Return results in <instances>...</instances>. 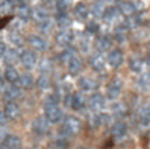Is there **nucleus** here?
<instances>
[{
  "mask_svg": "<svg viewBox=\"0 0 150 149\" xmlns=\"http://www.w3.org/2000/svg\"><path fill=\"white\" fill-rule=\"evenodd\" d=\"M79 131H81V120H79L77 117H67L64 122H62V125H61L59 128V135H62V137H73L76 135Z\"/></svg>",
  "mask_w": 150,
  "mask_h": 149,
  "instance_id": "nucleus-1",
  "label": "nucleus"
},
{
  "mask_svg": "<svg viewBox=\"0 0 150 149\" xmlns=\"http://www.w3.org/2000/svg\"><path fill=\"white\" fill-rule=\"evenodd\" d=\"M44 117H46L50 123H59V122H62L64 114H62V110H61L58 105L46 103L44 105Z\"/></svg>",
  "mask_w": 150,
  "mask_h": 149,
  "instance_id": "nucleus-2",
  "label": "nucleus"
},
{
  "mask_svg": "<svg viewBox=\"0 0 150 149\" xmlns=\"http://www.w3.org/2000/svg\"><path fill=\"white\" fill-rule=\"evenodd\" d=\"M17 49H18L20 63L23 64L24 68H33L38 64V56L33 50H26V49H21V47H17Z\"/></svg>",
  "mask_w": 150,
  "mask_h": 149,
  "instance_id": "nucleus-3",
  "label": "nucleus"
},
{
  "mask_svg": "<svg viewBox=\"0 0 150 149\" xmlns=\"http://www.w3.org/2000/svg\"><path fill=\"white\" fill-rule=\"evenodd\" d=\"M74 34L73 31H70V29H61V32L56 34V43L61 46V47H70L73 44V41H74Z\"/></svg>",
  "mask_w": 150,
  "mask_h": 149,
  "instance_id": "nucleus-4",
  "label": "nucleus"
},
{
  "mask_svg": "<svg viewBox=\"0 0 150 149\" xmlns=\"http://www.w3.org/2000/svg\"><path fill=\"white\" fill-rule=\"evenodd\" d=\"M32 129H33V133L38 134V135H46V134H49V131H50V122L44 116H40V117H37L33 120Z\"/></svg>",
  "mask_w": 150,
  "mask_h": 149,
  "instance_id": "nucleus-5",
  "label": "nucleus"
},
{
  "mask_svg": "<svg viewBox=\"0 0 150 149\" xmlns=\"http://www.w3.org/2000/svg\"><path fill=\"white\" fill-rule=\"evenodd\" d=\"M70 107L74 111H82L88 107V99L83 96V93H73L70 99Z\"/></svg>",
  "mask_w": 150,
  "mask_h": 149,
  "instance_id": "nucleus-6",
  "label": "nucleus"
},
{
  "mask_svg": "<svg viewBox=\"0 0 150 149\" xmlns=\"http://www.w3.org/2000/svg\"><path fill=\"white\" fill-rule=\"evenodd\" d=\"M90 66L94 72H105V67H106V59L102 55V52H96L90 56Z\"/></svg>",
  "mask_w": 150,
  "mask_h": 149,
  "instance_id": "nucleus-7",
  "label": "nucleus"
},
{
  "mask_svg": "<svg viewBox=\"0 0 150 149\" xmlns=\"http://www.w3.org/2000/svg\"><path fill=\"white\" fill-rule=\"evenodd\" d=\"M77 87L79 90L83 91V93H93L97 90V87H99V84H97V81L91 79V78H79L77 79Z\"/></svg>",
  "mask_w": 150,
  "mask_h": 149,
  "instance_id": "nucleus-8",
  "label": "nucleus"
},
{
  "mask_svg": "<svg viewBox=\"0 0 150 149\" xmlns=\"http://www.w3.org/2000/svg\"><path fill=\"white\" fill-rule=\"evenodd\" d=\"M121 88H123V82L120 78H115V79H112L108 85V88H106V96L109 99H117L120 93H121Z\"/></svg>",
  "mask_w": 150,
  "mask_h": 149,
  "instance_id": "nucleus-9",
  "label": "nucleus"
},
{
  "mask_svg": "<svg viewBox=\"0 0 150 149\" xmlns=\"http://www.w3.org/2000/svg\"><path fill=\"white\" fill-rule=\"evenodd\" d=\"M88 107H90V110H93L94 113H99L105 107V98L100 93H93L90 98H88Z\"/></svg>",
  "mask_w": 150,
  "mask_h": 149,
  "instance_id": "nucleus-10",
  "label": "nucleus"
},
{
  "mask_svg": "<svg viewBox=\"0 0 150 149\" xmlns=\"http://www.w3.org/2000/svg\"><path fill=\"white\" fill-rule=\"evenodd\" d=\"M112 137L115 142H121V140H125L126 135H127V126L125 122H117V123H114L112 126Z\"/></svg>",
  "mask_w": 150,
  "mask_h": 149,
  "instance_id": "nucleus-11",
  "label": "nucleus"
},
{
  "mask_svg": "<svg viewBox=\"0 0 150 149\" xmlns=\"http://www.w3.org/2000/svg\"><path fill=\"white\" fill-rule=\"evenodd\" d=\"M123 52L120 50V49H114V50H111L109 53H108V56H106V61H108V64L111 66V67H114V68H118L121 64H123Z\"/></svg>",
  "mask_w": 150,
  "mask_h": 149,
  "instance_id": "nucleus-12",
  "label": "nucleus"
},
{
  "mask_svg": "<svg viewBox=\"0 0 150 149\" xmlns=\"http://www.w3.org/2000/svg\"><path fill=\"white\" fill-rule=\"evenodd\" d=\"M3 96L8 101H17L21 96V88L17 87V84H8L3 87Z\"/></svg>",
  "mask_w": 150,
  "mask_h": 149,
  "instance_id": "nucleus-13",
  "label": "nucleus"
},
{
  "mask_svg": "<svg viewBox=\"0 0 150 149\" xmlns=\"http://www.w3.org/2000/svg\"><path fill=\"white\" fill-rule=\"evenodd\" d=\"M5 114L8 117V120H14L20 116V107L15 101H8V103L5 105Z\"/></svg>",
  "mask_w": 150,
  "mask_h": 149,
  "instance_id": "nucleus-14",
  "label": "nucleus"
},
{
  "mask_svg": "<svg viewBox=\"0 0 150 149\" xmlns=\"http://www.w3.org/2000/svg\"><path fill=\"white\" fill-rule=\"evenodd\" d=\"M29 44L38 52H46L47 47H49L46 38H42L41 35H32V37L29 38Z\"/></svg>",
  "mask_w": 150,
  "mask_h": 149,
  "instance_id": "nucleus-15",
  "label": "nucleus"
},
{
  "mask_svg": "<svg viewBox=\"0 0 150 149\" xmlns=\"http://www.w3.org/2000/svg\"><path fill=\"white\" fill-rule=\"evenodd\" d=\"M82 67H83V64H82V59L79 58L77 55L76 56H73L71 58V61L67 64V68H68V73L70 75H73V76H77L79 73L82 72Z\"/></svg>",
  "mask_w": 150,
  "mask_h": 149,
  "instance_id": "nucleus-16",
  "label": "nucleus"
},
{
  "mask_svg": "<svg viewBox=\"0 0 150 149\" xmlns=\"http://www.w3.org/2000/svg\"><path fill=\"white\" fill-rule=\"evenodd\" d=\"M112 44V38L109 37V35L103 34V35H99L96 40V47H97V52H105L108 50Z\"/></svg>",
  "mask_w": 150,
  "mask_h": 149,
  "instance_id": "nucleus-17",
  "label": "nucleus"
},
{
  "mask_svg": "<svg viewBox=\"0 0 150 149\" xmlns=\"http://www.w3.org/2000/svg\"><path fill=\"white\" fill-rule=\"evenodd\" d=\"M3 78L8 84H17L18 82V72H17V68H14V66H8L5 68V73H3Z\"/></svg>",
  "mask_w": 150,
  "mask_h": 149,
  "instance_id": "nucleus-18",
  "label": "nucleus"
},
{
  "mask_svg": "<svg viewBox=\"0 0 150 149\" xmlns=\"http://www.w3.org/2000/svg\"><path fill=\"white\" fill-rule=\"evenodd\" d=\"M33 11L30 9L29 5H17V17L21 21H28L29 19H32Z\"/></svg>",
  "mask_w": 150,
  "mask_h": 149,
  "instance_id": "nucleus-19",
  "label": "nucleus"
},
{
  "mask_svg": "<svg viewBox=\"0 0 150 149\" xmlns=\"http://www.w3.org/2000/svg\"><path fill=\"white\" fill-rule=\"evenodd\" d=\"M3 59H5V64H6V66H14L17 61L20 59V56H18V49H6Z\"/></svg>",
  "mask_w": 150,
  "mask_h": 149,
  "instance_id": "nucleus-20",
  "label": "nucleus"
},
{
  "mask_svg": "<svg viewBox=\"0 0 150 149\" xmlns=\"http://www.w3.org/2000/svg\"><path fill=\"white\" fill-rule=\"evenodd\" d=\"M137 9H138L137 5H135V3H132V2H121V3H120V6H118L120 14L126 15V17L134 15V14L137 12Z\"/></svg>",
  "mask_w": 150,
  "mask_h": 149,
  "instance_id": "nucleus-21",
  "label": "nucleus"
},
{
  "mask_svg": "<svg viewBox=\"0 0 150 149\" xmlns=\"http://www.w3.org/2000/svg\"><path fill=\"white\" fill-rule=\"evenodd\" d=\"M17 84L20 85V88L28 90V88H30V87H33L35 79H33V76H32L30 73H23V75H20L18 82H17Z\"/></svg>",
  "mask_w": 150,
  "mask_h": 149,
  "instance_id": "nucleus-22",
  "label": "nucleus"
},
{
  "mask_svg": "<svg viewBox=\"0 0 150 149\" xmlns=\"http://www.w3.org/2000/svg\"><path fill=\"white\" fill-rule=\"evenodd\" d=\"M3 145H5L6 148H9V149H20L21 140H20V137H17V135H14V134H8L6 138L3 140Z\"/></svg>",
  "mask_w": 150,
  "mask_h": 149,
  "instance_id": "nucleus-23",
  "label": "nucleus"
},
{
  "mask_svg": "<svg viewBox=\"0 0 150 149\" xmlns=\"http://www.w3.org/2000/svg\"><path fill=\"white\" fill-rule=\"evenodd\" d=\"M88 14H90V9H88V6L85 3H77L74 6V17L77 20H86Z\"/></svg>",
  "mask_w": 150,
  "mask_h": 149,
  "instance_id": "nucleus-24",
  "label": "nucleus"
},
{
  "mask_svg": "<svg viewBox=\"0 0 150 149\" xmlns=\"http://www.w3.org/2000/svg\"><path fill=\"white\" fill-rule=\"evenodd\" d=\"M76 55H77V53H76V50H74L71 46H70V47H65V49L59 53V59H61V63H62V64L67 66L70 61H71V58L76 56Z\"/></svg>",
  "mask_w": 150,
  "mask_h": 149,
  "instance_id": "nucleus-25",
  "label": "nucleus"
},
{
  "mask_svg": "<svg viewBox=\"0 0 150 149\" xmlns=\"http://www.w3.org/2000/svg\"><path fill=\"white\" fill-rule=\"evenodd\" d=\"M139 126L141 128H150V107H146L139 113Z\"/></svg>",
  "mask_w": 150,
  "mask_h": 149,
  "instance_id": "nucleus-26",
  "label": "nucleus"
},
{
  "mask_svg": "<svg viewBox=\"0 0 150 149\" xmlns=\"http://www.w3.org/2000/svg\"><path fill=\"white\" fill-rule=\"evenodd\" d=\"M118 15H120V11H118V8L115 6H109L105 9L103 12V19L106 20V21H114V20H117L118 19Z\"/></svg>",
  "mask_w": 150,
  "mask_h": 149,
  "instance_id": "nucleus-27",
  "label": "nucleus"
},
{
  "mask_svg": "<svg viewBox=\"0 0 150 149\" xmlns=\"http://www.w3.org/2000/svg\"><path fill=\"white\" fill-rule=\"evenodd\" d=\"M32 17H33V19L37 20L38 23H41V21L49 20V19H50V14H49V11L46 9V8H37V9L33 11Z\"/></svg>",
  "mask_w": 150,
  "mask_h": 149,
  "instance_id": "nucleus-28",
  "label": "nucleus"
},
{
  "mask_svg": "<svg viewBox=\"0 0 150 149\" xmlns=\"http://www.w3.org/2000/svg\"><path fill=\"white\" fill-rule=\"evenodd\" d=\"M56 24L59 26L61 29H68V26L71 24V20L67 12H62V14H56Z\"/></svg>",
  "mask_w": 150,
  "mask_h": 149,
  "instance_id": "nucleus-29",
  "label": "nucleus"
},
{
  "mask_svg": "<svg viewBox=\"0 0 150 149\" xmlns=\"http://www.w3.org/2000/svg\"><path fill=\"white\" fill-rule=\"evenodd\" d=\"M139 24H141V17H138V15H129L125 20V23H123V26L126 29H135Z\"/></svg>",
  "mask_w": 150,
  "mask_h": 149,
  "instance_id": "nucleus-30",
  "label": "nucleus"
},
{
  "mask_svg": "<svg viewBox=\"0 0 150 149\" xmlns=\"http://www.w3.org/2000/svg\"><path fill=\"white\" fill-rule=\"evenodd\" d=\"M105 5H103V2H94L93 5H91V8H90V12L94 15V17H97V19H100V17H103V12H105Z\"/></svg>",
  "mask_w": 150,
  "mask_h": 149,
  "instance_id": "nucleus-31",
  "label": "nucleus"
},
{
  "mask_svg": "<svg viewBox=\"0 0 150 149\" xmlns=\"http://www.w3.org/2000/svg\"><path fill=\"white\" fill-rule=\"evenodd\" d=\"M143 67H144V63H143V59H139V58H132L129 61V68L132 70L134 73H143Z\"/></svg>",
  "mask_w": 150,
  "mask_h": 149,
  "instance_id": "nucleus-32",
  "label": "nucleus"
},
{
  "mask_svg": "<svg viewBox=\"0 0 150 149\" xmlns=\"http://www.w3.org/2000/svg\"><path fill=\"white\" fill-rule=\"evenodd\" d=\"M38 70H40V75H50L52 72V61L47 58H42L38 64Z\"/></svg>",
  "mask_w": 150,
  "mask_h": 149,
  "instance_id": "nucleus-33",
  "label": "nucleus"
},
{
  "mask_svg": "<svg viewBox=\"0 0 150 149\" xmlns=\"http://www.w3.org/2000/svg\"><path fill=\"white\" fill-rule=\"evenodd\" d=\"M77 47L81 49L82 52H85V53L90 52V38H88V34L86 35H81V37L77 38Z\"/></svg>",
  "mask_w": 150,
  "mask_h": 149,
  "instance_id": "nucleus-34",
  "label": "nucleus"
},
{
  "mask_svg": "<svg viewBox=\"0 0 150 149\" xmlns=\"http://www.w3.org/2000/svg\"><path fill=\"white\" fill-rule=\"evenodd\" d=\"M9 41L12 43L15 47H21V46L24 44V38L21 37V34L17 32V31H12V32L9 34Z\"/></svg>",
  "mask_w": 150,
  "mask_h": 149,
  "instance_id": "nucleus-35",
  "label": "nucleus"
},
{
  "mask_svg": "<svg viewBox=\"0 0 150 149\" xmlns=\"http://www.w3.org/2000/svg\"><path fill=\"white\" fill-rule=\"evenodd\" d=\"M126 28L123 24H120V26H117L115 28V31H114V40L115 41H118V43H123L126 40Z\"/></svg>",
  "mask_w": 150,
  "mask_h": 149,
  "instance_id": "nucleus-36",
  "label": "nucleus"
},
{
  "mask_svg": "<svg viewBox=\"0 0 150 149\" xmlns=\"http://www.w3.org/2000/svg\"><path fill=\"white\" fill-rule=\"evenodd\" d=\"M15 8L14 0H0V12H11Z\"/></svg>",
  "mask_w": 150,
  "mask_h": 149,
  "instance_id": "nucleus-37",
  "label": "nucleus"
},
{
  "mask_svg": "<svg viewBox=\"0 0 150 149\" xmlns=\"http://www.w3.org/2000/svg\"><path fill=\"white\" fill-rule=\"evenodd\" d=\"M37 85L41 90H46L50 87V75H40V78L37 79Z\"/></svg>",
  "mask_w": 150,
  "mask_h": 149,
  "instance_id": "nucleus-38",
  "label": "nucleus"
},
{
  "mask_svg": "<svg viewBox=\"0 0 150 149\" xmlns=\"http://www.w3.org/2000/svg\"><path fill=\"white\" fill-rule=\"evenodd\" d=\"M67 146H68V138L59 135L53 142V145H52V149H65Z\"/></svg>",
  "mask_w": 150,
  "mask_h": 149,
  "instance_id": "nucleus-39",
  "label": "nucleus"
},
{
  "mask_svg": "<svg viewBox=\"0 0 150 149\" xmlns=\"http://www.w3.org/2000/svg\"><path fill=\"white\" fill-rule=\"evenodd\" d=\"M70 0H56L55 2V9H56V14H62V12H67L68 9V3Z\"/></svg>",
  "mask_w": 150,
  "mask_h": 149,
  "instance_id": "nucleus-40",
  "label": "nucleus"
},
{
  "mask_svg": "<svg viewBox=\"0 0 150 149\" xmlns=\"http://www.w3.org/2000/svg\"><path fill=\"white\" fill-rule=\"evenodd\" d=\"M112 113L115 117H123L126 114V107L125 103H114L112 105Z\"/></svg>",
  "mask_w": 150,
  "mask_h": 149,
  "instance_id": "nucleus-41",
  "label": "nucleus"
},
{
  "mask_svg": "<svg viewBox=\"0 0 150 149\" xmlns=\"http://www.w3.org/2000/svg\"><path fill=\"white\" fill-rule=\"evenodd\" d=\"M138 85L141 88H147L150 85V73H141V76L138 78Z\"/></svg>",
  "mask_w": 150,
  "mask_h": 149,
  "instance_id": "nucleus-42",
  "label": "nucleus"
},
{
  "mask_svg": "<svg viewBox=\"0 0 150 149\" xmlns=\"http://www.w3.org/2000/svg\"><path fill=\"white\" fill-rule=\"evenodd\" d=\"M99 31H100V28L96 21H90L86 24V34L88 35H96V34H99Z\"/></svg>",
  "mask_w": 150,
  "mask_h": 149,
  "instance_id": "nucleus-43",
  "label": "nucleus"
},
{
  "mask_svg": "<svg viewBox=\"0 0 150 149\" xmlns=\"http://www.w3.org/2000/svg\"><path fill=\"white\" fill-rule=\"evenodd\" d=\"M38 26H40V31H41L42 34H49V32L52 31V21H50V19L46 20V21L38 23Z\"/></svg>",
  "mask_w": 150,
  "mask_h": 149,
  "instance_id": "nucleus-44",
  "label": "nucleus"
},
{
  "mask_svg": "<svg viewBox=\"0 0 150 149\" xmlns=\"http://www.w3.org/2000/svg\"><path fill=\"white\" fill-rule=\"evenodd\" d=\"M99 123L102 125H109L111 123V114L108 113H99Z\"/></svg>",
  "mask_w": 150,
  "mask_h": 149,
  "instance_id": "nucleus-45",
  "label": "nucleus"
},
{
  "mask_svg": "<svg viewBox=\"0 0 150 149\" xmlns=\"http://www.w3.org/2000/svg\"><path fill=\"white\" fill-rule=\"evenodd\" d=\"M11 19H12L11 15H5V17H2V19H0V29H3L5 26H8V24H9Z\"/></svg>",
  "mask_w": 150,
  "mask_h": 149,
  "instance_id": "nucleus-46",
  "label": "nucleus"
},
{
  "mask_svg": "<svg viewBox=\"0 0 150 149\" xmlns=\"http://www.w3.org/2000/svg\"><path fill=\"white\" fill-rule=\"evenodd\" d=\"M6 122H8V117H6V114H5V111H3V110H0V126L5 125Z\"/></svg>",
  "mask_w": 150,
  "mask_h": 149,
  "instance_id": "nucleus-47",
  "label": "nucleus"
},
{
  "mask_svg": "<svg viewBox=\"0 0 150 149\" xmlns=\"http://www.w3.org/2000/svg\"><path fill=\"white\" fill-rule=\"evenodd\" d=\"M5 52H6V46H5V43L0 41V61L3 59V56H5Z\"/></svg>",
  "mask_w": 150,
  "mask_h": 149,
  "instance_id": "nucleus-48",
  "label": "nucleus"
},
{
  "mask_svg": "<svg viewBox=\"0 0 150 149\" xmlns=\"http://www.w3.org/2000/svg\"><path fill=\"white\" fill-rule=\"evenodd\" d=\"M6 135H8V133H6L5 129H2V128H0V143H3V140L6 138Z\"/></svg>",
  "mask_w": 150,
  "mask_h": 149,
  "instance_id": "nucleus-49",
  "label": "nucleus"
},
{
  "mask_svg": "<svg viewBox=\"0 0 150 149\" xmlns=\"http://www.w3.org/2000/svg\"><path fill=\"white\" fill-rule=\"evenodd\" d=\"M15 2H17V5H29L30 0H15Z\"/></svg>",
  "mask_w": 150,
  "mask_h": 149,
  "instance_id": "nucleus-50",
  "label": "nucleus"
},
{
  "mask_svg": "<svg viewBox=\"0 0 150 149\" xmlns=\"http://www.w3.org/2000/svg\"><path fill=\"white\" fill-rule=\"evenodd\" d=\"M3 87H5V82H3L2 78H0V91H3Z\"/></svg>",
  "mask_w": 150,
  "mask_h": 149,
  "instance_id": "nucleus-51",
  "label": "nucleus"
},
{
  "mask_svg": "<svg viewBox=\"0 0 150 149\" xmlns=\"http://www.w3.org/2000/svg\"><path fill=\"white\" fill-rule=\"evenodd\" d=\"M0 149H9V148H6L3 143H0Z\"/></svg>",
  "mask_w": 150,
  "mask_h": 149,
  "instance_id": "nucleus-52",
  "label": "nucleus"
},
{
  "mask_svg": "<svg viewBox=\"0 0 150 149\" xmlns=\"http://www.w3.org/2000/svg\"><path fill=\"white\" fill-rule=\"evenodd\" d=\"M146 63H147V66H149V68H150V56L147 58V61H146Z\"/></svg>",
  "mask_w": 150,
  "mask_h": 149,
  "instance_id": "nucleus-53",
  "label": "nucleus"
},
{
  "mask_svg": "<svg viewBox=\"0 0 150 149\" xmlns=\"http://www.w3.org/2000/svg\"><path fill=\"white\" fill-rule=\"evenodd\" d=\"M108 2H112V0H108Z\"/></svg>",
  "mask_w": 150,
  "mask_h": 149,
  "instance_id": "nucleus-54",
  "label": "nucleus"
}]
</instances>
